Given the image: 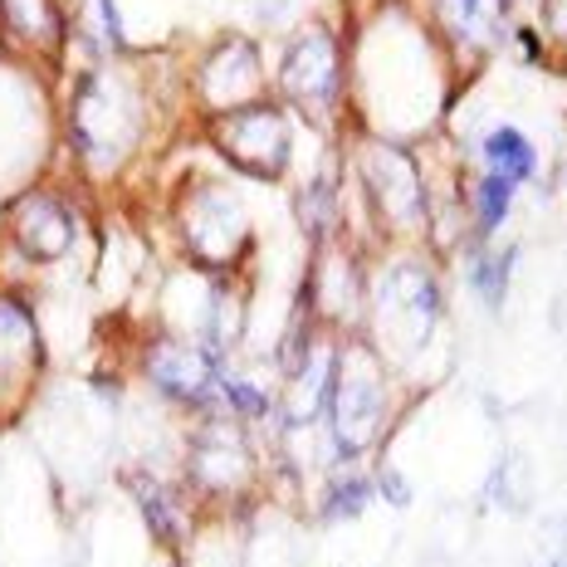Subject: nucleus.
Masks as SVG:
<instances>
[{
    "label": "nucleus",
    "mask_w": 567,
    "mask_h": 567,
    "mask_svg": "<svg viewBox=\"0 0 567 567\" xmlns=\"http://www.w3.org/2000/svg\"><path fill=\"white\" fill-rule=\"evenodd\" d=\"M484 162H489V172L509 176V182H528V176L538 172V157L534 147H528V137L518 133V127H494L489 137H484Z\"/></svg>",
    "instance_id": "nucleus-15"
},
{
    "label": "nucleus",
    "mask_w": 567,
    "mask_h": 567,
    "mask_svg": "<svg viewBox=\"0 0 567 567\" xmlns=\"http://www.w3.org/2000/svg\"><path fill=\"white\" fill-rule=\"evenodd\" d=\"M93 16H99V25L109 30L113 44H123V20H117V6H113V0H93Z\"/></svg>",
    "instance_id": "nucleus-20"
},
{
    "label": "nucleus",
    "mask_w": 567,
    "mask_h": 567,
    "mask_svg": "<svg viewBox=\"0 0 567 567\" xmlns=\"http://www.w3.org/2000/svg\"><path fill=\"white\" fill-rule=\"evenodd\" d=\"M137 499H142V509H147L152 518V528H157L162 538H182V509H176V494L167 489V484H152V480H137Z\"/></svg>",
    "instance_id": "nucleus-17"
},
{
    "label": "nucleus",
    "mask_w": 567,
    "mask_h": 567,
    "mask_svg": "<svg viewBox=\"0 0 567 567\" xmlns=\"http://www.w3.org/2000/svg\"><path fill=\"white\" fill-rule=\"evenodd\" d=\"M196 220L186 226V235H192V245L206 259H230L235 245L245 240V220H240V206H235L230 192H220V186H206V196L196 200Z\"/></svg>",
    "instance_id": "nucleus-12"
},
{
    "label": "nucleus",
    "mask_w": 567,
    "mask_h": 567,
    "mask_svg": "<svg viewBox=\"0 0 567 567\" xmlns=\"http://www.w3.org/2000/svg\"><path fill=\"white\" fill-rule=\"evenodd\" d=\"M34 377H40V328L25 303L0 293V416H16L25 406Z\"/></svg>",
    "instance_id": "nucleus-4"
},
{
    "label": "nucleus",
    "mask_w": 567,
    "mask_h": 567,
    "mask_svg": "<svg viewBox=\"0 0 567 567\" xmlns=\"http://www.w3.org/2000/svg\"><path fill=\"white\" fill-rule=\"evenodd\" d=\"M196 480L200 489H235L250 480V455L230 425H206V435L196 441Z\"/></svg>",
    "instance_id": "nucleus-13"
},
{
    "label": "nucleus",
    "mask_w": 567,
    "mask_h": 567,
    "mask_svg": "<svg viewBox=\"0 0 567 567\" xmlns=\"http://www.w3.org/2000/svg\"><path fill=\"white\" fill-rule=\"evenodd\" d=\"M6 235L25 259L50 265V259H64L69 245H74V216H69V206L59 196L30 192L6 210Z\"/></svg>",
    "instance_id": "nucleus-6"
},
{
    "label": "nucleus",
    "mask_w": 567,
    "mask_h": 567,
    "mask_svg": "<svg viewBox=\"0 0 567 567\" xmlns=\"http://www.w3.org/2000/svg\"><path fill=\"white\" fill-rule=\"evenodd\" d=\"M255 89H259V54L245 40H226L206 59V69H200V93L216 109H230V113L245 109L255 99Z\"/></svg>",
    "instance_id": "nucleus-10"
},
{
    "label": "nucleus",
    "mask_w": 567,
    "mask_h": 567,
    "mask_svg": "<svg viewBox=\"0 0 567 567\" xmlns=\"http://www.w3.org/2000/svg\"><path fill=\"white\" fill-rule=\"evenodd\" d=\"M216 142L226 147L230 162L259 176H279L289 162V127H284V113L269 103H245V109L226 113L216 123Z\"/></svg>",
    "instance_id": "nucleus-2"
},
{
    "label": "nucleus",
    "mask_w": 567,
    "mask_h": 567,
    "mask_svg": "<svg viewBox=\"0 0 567 567\" xmlns=\"http://www.w3.org/2000/svg\"><path fill=\"white\" fill-rule=\"evenodd\" d=\"M279 89L289 93L303 109H323L338 93V44L323 25L299 30L289 44H284L279 59Z\"/></svg>",
    "instance_id": "nucleus-3"
},
{
    "label": "nucleus",
    "mask_w": 567,
    "mask_h": 567,
    "mask_svg": "<svg viewBox=\"0 0 567 567\" xmlns=\"http://www.w3.org/2000/svg\"><path fill=\"white\" fill-rule=\"evenodd\" d=\"M509 200H514L509 176H499V172L480 176V186H475V226H480V235H489L504 216H509Z\"/></svg>",
    "instance_id": "nucleus-16"
},
{
    "label": "nucleus",
    "mask_w": 567,
    "mask_h": 567,
    "mask_svg": "<svg viewBox=\"0 0 567 567\" xmlns=\"http://www.w3.org/2000/svg\"><path fill=\"white\" fill-rule=\"evenodd\" d=\"M74 127H79V147H84V157H93V162H113L117 152L127 147V137H133L127 89H123V84H113V79H103V74L84 79Z\"/></svg>",
    "instance_id": "nucleus-5"
},
{
    "label": "nucleus",
    "mask_w": 567,
    "mask_h": 567,
    "mask_svg": "<svg viewBox=\"0 0 567 567\" xmlns=\"http://www.w3.org/2000/svg\"><path fill=\"white\" fill-rule=\"evenodd\" d=\"M0 34L25 54H59L64 44V16L59 0H0Z\"/></svg>",
    "instance_id": "nucleus-11"
},
{
    "label": "nucleus",
    "mask_w": 567,
    "mask_h": 567,
    "mask_svg": "<svg viewBox=\"0 0 567 567\" xmlns=\"http://www.w3.org/2000/svg\"><path fill=\"white\" fill-rule=\"evenodd\" d=\"M435 20H441V30L451 40L484 50L504 25V0H435Z\"/></svg>",
    "instance_id": "nucleus-14"
},
{
    "label": "nucleus",
    "mask_w": 567,
    "mask_h": 567,
    "mask_svg": "<svg viewBox=\"0 0 567 567\" xmlns=\"http://www.w3.org/2000/svg\"><path fill=\"white\" fill-rule=\"evenodd\" d=\"M382 489H386V499H392V504H406L411 499V489L401 484V475H382Z\"/></svg>",
    "instance_id": "nucleus-21"
},
{
    "label": "nucleus",
    "mask_w": 567,
    "mask_h": 567,
    "mask_svg": "<svg viewBox=\"0 0 567 567\" xmlns=\"http://www.w3.org/2000/svg\"><path fill=\"white\" fill-rule=\"evenodd\" d=\"M368 499H372V480H338L323 509L333 518H352V514L368 509Z\"/></svg>",
    "instance_id": "nucleus-19"
},
{
    "label": "nucleus",
    "mask_w": 567,
    "mask_h": 567,
    "mask_svg": "<svg viewBox=\"0 0 567 567\" xmlns=\"http://www.w3.org/2000/svg\"><path fill=\"white\" fill-rule=\"evenodd\" d=\"M377 309H382V323L392 328L396 338H406L411 348H416L435 323V284L425 279L421 269H392V279L377 293Z\"/></svg>",
    "instance_id": "nucleus-8"
},
{
    "label": "nucleus",
    "mask_w": 567,
    "mask_h": 567,
    "mask_svg": "<svg viewBox=\"0 0 567 567\" xmlns=\"http://www.w3.org/2000/svg\"><path fill=\"white\" fill-rule=\"evenodd\" d=\"M147 372L172 401H186V406H206V401L220 392L216 352L186 348V342H162V348L147 358Z\"/></svg>",
    "instance_id": "nucleus-7"
},
{
    "label": "nucleus",
    "mask_w": 567,
    "mask_h": 567,
    "mask_svg": "<svg viewBox=\"0 0 567 567\" xmlns=\"http://www.w3.org/2000/svg\"><path fill=\"white\" fill-rule=\"evenodd\" d=\"M509 265H514V250H504L499 259H489V255L480 250L475 269H470V279H475V293H484L489 303H499L504 299V279H509Z\"/></svg>",
    "instance_id": "nucleus-18"
},
{
    "label": "nucleus",
    "mask_w": 567,
    "mask_h": 567,
    "mask_svg": "<svg viewBox=\"0 0 567 567\" xmlns=\"http://www.w3.org/2000/svg\"><path fill=\"white\" fill-rule=\"evenodd\" d=\"M368 192L377 200V210L392 220H416L421 216V176L411 167L406 152L396 147H368Z\"/></svg>",
    "instance_id": "nucleus-9"
},
{
    "label": "nucleus",
    "mask_w": 567,
    "mask_h": 567,
    "mask_svg": "<svg viewBox=\"0 0 567 567\" xmlns=\"http://www.w3.org/2000/svg\"><path fill=\"white\" fill-rule=\"evenodd\" d=\"M386 411V392H382V368L368 348H348L342 362H333V392H328V421L333 435L348 455L368 451L377 425Z\"/></svg>",
    "instance_id": "nucleus-1"
}]
</instances>
